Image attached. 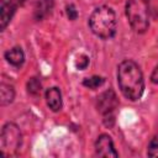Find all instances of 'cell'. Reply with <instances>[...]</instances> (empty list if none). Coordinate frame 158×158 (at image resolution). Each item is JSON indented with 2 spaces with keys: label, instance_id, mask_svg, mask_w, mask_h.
Masks as SVG:
<instances>
[{
  "label": "cell",
  "instance_id": "obj_1",
  "mask_svg": "<svg viewBox=\"0 0 158 158\" xmlns=\"http://www.w3.org/2000/svg\"><path fill=\"white\" fill-rule=\"evenodd\" d=\"M117 83L122 94L132 100H138L144 89L143 75L139 67L133 60H123L120 63L117 69Z\"/></svg>",
  "mask_w": 158,
  "mask_h": 158
},
{
  "label": "cell",
  "instance_id": "obj_2",
  "mask_svg": "<svg viewBox=\"0 0 158 158\" xmlns=\"http://www.w3.org/2000/svg\"><path fill=\"white\" fill-rule=\"evenodd\" d=\"M89 25L98 37L104 40L111 38L116 33V15L109 6L96 7L89 19Z\"/></svg>",
  "mask_w": 158,
  "mask_h": 158
},
{
  "label": "cell",
  "instance_id": "obj_3",
  "mask_svg": "<svg viewBox=\"0 0 158 158\" xmlns=\"http://www.w3.org/2000/svg\"><path fill=\"white\" fill-rule=\"evenodd\" d=\"M126 16L135 32H146L149 26V0H127Z\"/></svg>",
  "mask_w": 158,
  "mask_h": 158
},
{
  "label": "cell",
  "instance_id": "obj_4",
  "mask_svg": "<svg viewBox=\"0 0 158 158\" xmlns=\"http://www.w3.org/2000/svg\"><path fill=\"white\" fill-rule=\"evenodd\" d=\"M1 153L4 157L15 156L21 146V132L20 128L12 123H6L1 130Z\"/></svg>",
  "mask_w": 158,
  "mask_h": 158
},
{
  "label": "cell",
  "instance_id": "obj_5",
  "mask_svg": "<svg viewBox=\"0 0 158 158\" xmlns=\"http://www.w3.org/2000/svg\"><path fill=\"white\" fill-rule=\"evenodd\" d=\"M118 105V100L116 94L114 93V90L109 89L106 91H104L99 98H98V102H96V107L99 110V112H101L105 118H114L112 112L117 107Z\"/></svg>",
  "mask_w": 158,
  "mask_h": 158
},
{
  "label": "cell",
  "instance_id": "obj_6",
  "mask_svg": "<svg viewBox=\"0 0 158 158\" xmlns=\"http://www.w3.org/2000/svg\"><path fill=\"white\" fill-rule=\"evenodd\" d=\"M95 152L99 157H117V152L115 151L114 142L110 136L101 135L98 137L95 143Z\"/></svg>",
  "mask_w": 158,
  "mask_h": 158
},
{
  "label": "cell",
  "instance_id": "obj_7",
  "mask_svg": "<svg viewBox=\"0 0 158 158\" xmlns=\"http://www.w3.org/2000/svg\"><path fill=\"white\" fill-rule=\"evenodd\" d=\"M23 2V0H9L7 2H2L1 15H0V28L4 30L7 23L11 21L16 9Z\"/></svg>",
  "mask_w": 158,
  "mask_h": 158
},
{
  "label": "cell",
  "instance_id": "obj_8",
  "mask_svg": "<svg viewBox=\"0 0 158 158\" xmlns=\"http://www.w3.org/2000/svg\"><path fill=\"white\" fill-rule=\"evenodd\" d=\"M46 101L48 107L57 112L62 109V95L58 88H51L46 91Z\"/></svg>",
  "mask_w": 158,
  "mask_h": 158
},
{
  "label": "cell",
  "instance_id": "obj_9",
  "mask_svg": "<svg viewBox=\"0 0 158 158\" xmlns=\"http://www.w3.org/2000/svg\"><path fill=\"white\" fill-rule=\"evenodd\" d=\"M53 9V0H40L35 9L36 20H42L51 14Z\"/></svg>",
  "mask_w": 158,
  "mask_h": 158
},
{
  "label": "cell",
  "instance_id": "obj_10",
  "mask_svg": "<svg viewBox=\"0 0 158 158\" xmlns=\"http://www.w3.org/2000/svg\"><path fill=\"white\" fill-rule=\"evenodd\" d=\"M5 58L10 64H12L15 67H20L23 63L25 56H23V52L20 47H14L5 53Z\"/></svg>",
  "mask_w": 158,
  "mask_h": 158
},
{
  "label": "cell",
  "instance_id": "obj_11",
  "mask_svg": "<svg viewBox=\"0 0 158 158\" xmlns=\"http://www.w3.org/2000/svg\"><path fill=\"white\" fill-rule=\"evenodd\" d=\"M15 96V91L14 88L10 84H5L1 83L0 86V98H1V105H7L14 100Z\"/></svg>",
  "mask_w": 158,
  "mask_h": 158
},
{
  "label": "cell",
  "instance_id": "obj_12",
  "mask_svg": "<svg viewBox=\"0 0 158 158\" xmlns=\"http://www.w3.org/2000/svg\"><path fill=\"white\" fill-rule=\"evenodd\" d=\"M104 78L102 77H96V75H94V77H91V78H86V79H84V81H83V85L84 86H86V88H89V89H96V88H99V86H101L102 84H104Z\"/></svg>",
  "mask_w": 158,
  "mask_h": 158
},
{
  "label": "cell",
  "instance_id": "obj_13",
  "mask_svg": "<svg viewBox=\"0 0 158 158\" xmlns=\"http://www.w3.org/2000/svg\"><path fill=\"white\" fill-rule=\"evenodd\" d=\"M41 89H42V85H41V81L37 79V78H31L27 83V90L31 95H38L41 93Z\"/></svg>",
  "mask_w": 158,
  "mask_h": 158
},
{
  "label": "cell",
  "instance_id": "obj_14",
  "mask_svg": "<svg viewBox=\"0 0 158 158\" xmlns=\"http://www.w3.org/2000/svg\"><path fill=\"white\" fill-rule=\"evenodd\" d=\"M147 153L151 157H158V136H156L154 138H152V141L149 142Z\"/></svg>",
  "mask_w": 158,
  "mask_h": 158
},
{
  "label": "cell",
  "instance_id": "obj_15",
  "mask_svg": "<svg viewBox=\"0 0 158 158\" xmlns=\"http://www.w3.org/2000/svg\"><path fill=\"white\" fill-rule=\"evenodd\" d=\"M89 64V57L85 56V54H80L75 62V65L79 68V69H85Z\"/></svg>",
  "mask_w": 158,
  "mask_h": 158
},
{
  "label": "cell",
  "instance_id": "obj_16",
  "mask_svg": "<svg viewBox=\"0 0 158 158\" xmlns=\"http://www.w3.org/2000/svg\"><path fill=\"white\" fill-rule=\"evenodd\" d=\"M67 15H68L69 20H75L78 17V12H77L75 6L73 4H70V5L67 6Z\"/></svg>",
  "mask_w": 158,
  "mask_h": 158
},
{
  "label": "cell",
  "instance_id": "obj_17",
  "mask_svg": "<svg viewBox=\"0 0 158 158\" xmlns=\"http://www.w3.org/2000/svg\"><path fill=\"white\" fill-rule=\"evenodd\" d=\"M151 79H152V81L154 84H158V65L154 68V70H153V73L151 75Z\"/></svg>",
  "mask_w": 158,
  "mask_h": 158
}]
</instances>
